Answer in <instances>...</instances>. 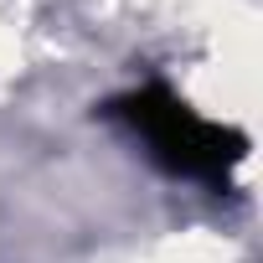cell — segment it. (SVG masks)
<instances>
[{
	"mask_svg": "<svg viewBox=\"0 0 263 263\" xmlns=\"http://www.w3.org/2000/svg\"><path fill=\"white\" fill-rule=\"evenodd\" d=\"M103 114L114 124H124L135 140H145L150 155L171 176H186V181H201V186H227L232 165L242 160V135L237 129H227L217 119H201L186 98H176L160 83L114 98Z\"/></svg>",
	"mask_w": 263,
	"mask_h": 263,
	"instance_id": "obj_1",
	"label": "cell"
}]
</instances>
